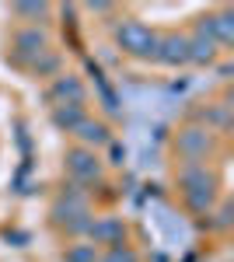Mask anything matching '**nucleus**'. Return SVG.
Here are the masks:
<instances>
[{
	"mask_svg": "<svg viewBox=\"0 0 234 262\" xmlns=\"http://www.w3.org/2000/svg\"><path fill=\"white\" fill-rule=\"evenodd\" d=\"M101 262H137V255H133L130 248L116 245V248H109V252H105V259H101Z\"/></svg>",
	"mask_w": 234,
	"mask_h": 262,
	"instance_id": "nucleus-14",
	"label": "nucleus"
},
{
	"mask_svg": "<svg viewBox=\"0 0 234 262\" xmlns=\"http://www.w3.org/2000/svg\"><path fill=\"white\" fill-rule=\"evenodd\" d=\"M210 143L214 140H210L206 126H185V129H178V137H175V150L185 161H199V158H206Z\"/></svg>",
	"mask_w": 234,
	"mask_h": 262,
	"instance_id": "nucleus-3",
	"label": "nucleus"
},
{
	"mask_svg": "<svg viewBox=\"0 0 234 262\" xmlns=\"http://www.w3.org/2000/svg\"><path fill=\"white\" fill-rule=\"evenodd\" d=\"M84 119H88V116H84L80 105H56V108H53V122H56V129H67V133H74Z\"/></svg>",
	"mask_w": 234,
	"mask_h": 262,
	"instance_id": "nucleus-11",
	"label": "nucleus"
},
{
	"mask_svg": "<svg viewBox=\"0 0 234 262\" xmlns=\"http://www.w3.org/2000/svg\"><path fill=\"white\" fill-rule=\"evenodd\" d=\"M178 185L185 189V200H189V206H193L196 213H206V210L214 206L217 182H214V175L206 171V164L185 161L182 168H178Z\"/></svg>",
	"mask_w": 234,
	"mask_h": 262,
	"instance_id": "nucleus-1",
	"label": "nucleus"
},
{
	"mask_svg": "<svg viewBox=\"0 0 234 262\" xmlns=\"http://www.w3.org/2000/svg\"><path fill=\"white\" fill-rule=\"evenodd\" d=\"M49 98L56 105H84V84L74 74H59L53 88H49Z\"/></svg>",
	"mask_w": 234,
	"mask_h": 262,
	"instance_id": "nucleus-7",
	"label": "nucleus"
},
{
	"mask_svg": "<svg viewBox=\"0 0 234 262\" xmlns=\"http://www.w3.org/2000/svg\"><path fill=\"white\" fill-rule=\"evenodd\" d=\"M217 60V42L206 39V35H193L189 39V63H199V67H206V63Z\"/></svg>",
	"mask_w": 234,
	"mask_h": 262,
	"instance_id": "nucleus-10",
	"label": "nucleus"
},
{
	"mask_svg": "<svg viewBox=\"0 0 234 262\" xmlns=\"http://www.w3.org/2000/svg\"><path fill=\"white\" fill-rule=\"evenodd\" d=\"M116 42L126 56H137V60H151L157 49V32L143 21H122L116 28Z\"/></svg>",
	"mask_w": 234,
	"mask_h": 262,
	"instance_id": "nucleus-2",
	"label": "nucleus"
},
{
	"mask_svg": "<svg viewBox=\"0 0 234 262\" xmlns=\"http://www.w3.org/2000/svg\"><path fill=\"white\" fill-rule=\"evenodd\" d=\"M88 234H91V245H112L116 248V245H122L126 227H122L119 217H98V221H91Z\"/></svg>",
	"mask_w": 234,
	"mask_h": 262,
	"instance_id": "nucleus-8",
	"label": "nucleus"
},
{
	"mask_svg": "<svg viewBox=\"0 0 234 262\" xmlns=\"http://www.w3.org/2000/svg\"><path fill=\"white\" fill-rule=\"evenodd\" d=\"M46 53H49L46 32H39V28H21L18 35H14V56L21 63H32L35 67V60H42Z\"/></svg>",
	"mask_w": 234,
	"mask_h": 262,
	"instance_id": "nucleus-4",
	"label": "nucleus"
},
{
	"mask_svg": "<svg viewBox=\"0 0 234 262\" xmlns=\"http://www.w3.org/2000/svg\"><path fill=\"white\" fill-rule=\"evenodd\" d=\"M67 171H70L74 182H95V179H101V161L95 158V150L74 147L67 154Z\"/></svg>",
	"mask_w": 234,
	"mask_h": 262,
	"instance_id": "nucleus-6",
	"label": "nucleus"
},
{
	"mask_svg": "<svg viewBox=\"0 0 234 262\" xmlns=\"http://www.w3.org/2000/svg\"><path fill=\"white\" fill-rule=\"evenodd\" d=\"M154 60L164 63V67H182L189 63V35H157V49H154Z\"/></svg>",
	"mask_w": 234,
	"mask_h": 262,
	"instance_id": "nucleus-5",
	"label": "nucleus"
},
{
	"mask_svg": "<svg viewBox=\"0 0 234 262\" xmlns=\"http://www.w3.org/2000/svg\"><path fill=\"white\" fill-rule=\"evenodd\" d=\"M74 137L84 143V150H95V147H105V143H112V133H109V126L105 122H95V119H84L74 129Z\"/></svg>",
	"mask_w": 234,
	"mask_h": 262,
	"instance_id": "nucleus-9",
	"label": "nucleus"
},
{
	"mask_svg": "<svg viewBox=\"0 0 234 262\" xmlns=\"http://www.w3.org/2000/svg\"><path fill=\"white\" fill-rule=\"evenodd\" d=\"M14 14L39 21V18H46V14H49V7H46V4H14Z\"/></svg>",
	"mask_w": 234,
	"mask_h": 262,
	"instance_id": "nucleus-13",
	"label": "nucleus"
},
{
	"mask_svg": "<svg viewBox=\"0 0 234 262\" xmlns=\"http://www.w3.org/2000/svg\"><path fill=\"white\" fill-rule=\"evenodd\" d=\"M63 259L67 262H98V252H95V245H70Z\"/></svg>",
	"mask_w": 234,
	"mask_h": 262,
	"instance_id": "nucleus-12",
	"label": "nucleus"
},
{
	"mask_svg": "<svg viewBox=\"0 0 234 262\" xmlns=\"http://www.w3.org/2000/svg\"><path fill=\"white\" fill-rule=\"evenodd\" d=\"M56 70H59V60L53 53H46L42 60H35V74H56Z\"/></svg>",
	"mask_w": 234,
	"mask_h": 262,
	"instance_id": "nucleus-15",
	"label": "nucleus"
}]
</instances>
